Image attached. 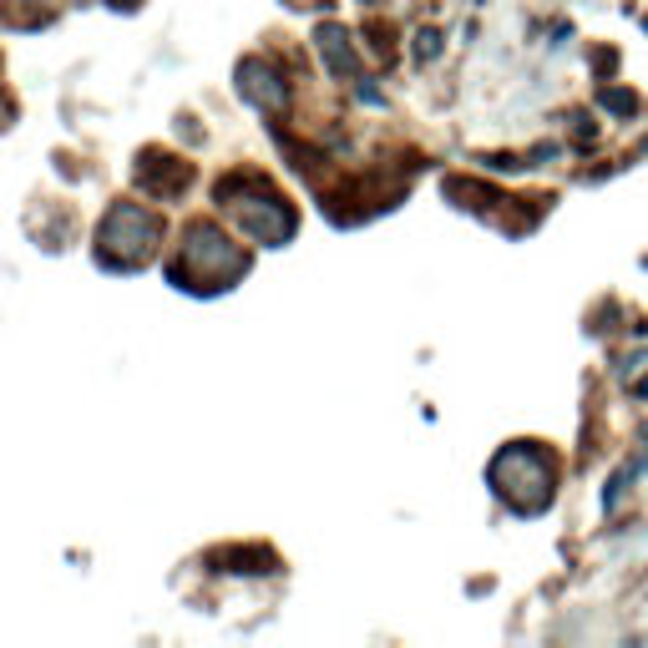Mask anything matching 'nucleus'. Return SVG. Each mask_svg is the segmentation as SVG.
I'll list each match as a JSON object with an SVG mask.
<instances>
[{"instance_id": "nucleus-1", "label": "nucleus", "mask_w": 648, "mask_h": 648, "mask_svg": "<svg viewBox=\"0 0 648 648\" xmlns=\"http://www.w3.org/2000/svg\"><path fill=\"white\" fill-rule=\"evenodd\" d=\"M492 486L517 512H542L552 502V466L537 446H507L492 461Z\"/></svg>"}, {"instance_id": "nucleus-2", "label": "nucleus", "mask_w": 648, "mask_h": 648, "mask_svg": "<svg viewBox=\"0 0 648 648\" xmlns=\"http://www.w3.org/2000/svg\"><path fill=\"white\" fill-rule=\"evenodd\" d=\"M102 264L107 269H142L147 254H152V243H157V218L137 203H117L107 218H102Z\"/></svg>"}, {"instance_id": "nucleus-3", "label": "nucleus", "mask_w": 648, "mask_h": 648, "mask_svg": "<svg viewBox=\"0 0 648 648\" xmlns=\"http://www.w3.org/2000/svg\"><path fill=\"white\" fill-rule=\"evenodd\" d=\"M183 264H193V269H198V279H208V289H223V284H233L243 269H249L243 249H238V243H228L213 223H193V228H188Z\"/></svg>"}, {"instance_id": "nucleus-4", "label": "nucleus", "mask_w": 648, "mask_h": 648, "mask_svg": "<svg viewBox=\"0 0 648 648\" xmlns=\"http://www.w3.org/2000/svg\"><path fill=\"white\" fill-rule=\"evenodd\" d=\"M228 208H233L243 238L269 243V249L294 233V213H289V203H284L279 193H269L264 183H249V198H238V203H228Z\"/></svg>"}, {"instance_id": "nucleus-5", "label": "nucleus", "mask_w": 648, "mask_h": 648, "mask_svg": "<svg viewBox=\"0 0 648 648\" xmlns=\"http://www.w3.org/2000/svg\"><path fill=\"white\" fill-rule=\"evenodd\" d=\"M238 97L259 107V112H279L289 102V87H284V71L264 56H249V61H238Z\"/></svg>"}, {"instance_id": "nucleus-6", "label": "nucleus", "mask_w": 648, "mask_h": 648, "mask_svg": "<svg viewBox=\"0 0 648 648\" xmlns=\"http://www.w3.org/2000/svg\"><path fill=\"white\" fill-rule=\"evenodd\" d=\"M314 46H319V61H324V71H330V76H355L360 71V61H355V46H350V31L345 26H319L314 31Z\"/></svg>"}, {"instance_id": "nucleus-7", "label": "nucleus", "mask_w": 648, "mask_h": 648, "mask_svg": "<svg viewBox=\"0 0 648 648\" xmlns=\"http://www.w3.org/2000/svg\"><path fill=\"white\" fill-rule=\"evenodd\" d=\"M436 51H441V36H436V31H421V36H416V61H431Z\"/></svg>"}, {"instance_id": "nucleus-8", "label": "nucleus", "mask_w": 648, "mask_h": 648, "mask_svg": "<svg viewBox=\"0 0 648 648\" xmlns=\"http://www.w3.org/2000/svg\"><path fill=\"white\" fill-rule=\"evenodd\" d=\"M603 102H608L613 112H633V97H623V92H603Z\"/></svg>"}, {"instance_id": "nucleus-9", "label": "nucleus", "mask_w": 648, "mask_h": 648, "mask_svg": "<svg viewBox=\"0 0 648 648\" xmlns=\"http://www.w3.org/2000/svg\"><path fill=\"white\" fill-rule=\"evenodd\" d=\"M355 97H360V102H370V107H380V102H385V97H380L375 87H365V81H360V87H355Z\"/></svg>"}]
</instances>
